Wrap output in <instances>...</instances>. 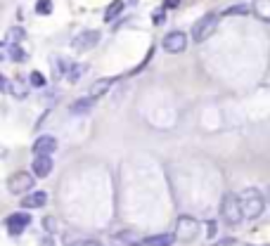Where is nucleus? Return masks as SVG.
<instances>
[{
  "label": "nucleus",
  "mask_w": 270,
  "mask_h": 246,
  "mask_svg": "<svg viewBox=\"0 0 270 246\" xmlns=\"http://www.w3.org/2000/svg\"><path fill=\"white\" fill-rule=\"evenodd\" d=\"M161 45H164V50H166V52L178 55V52H183V50L187 48V36L183 34V31H171V34L164 36Z\"/></svg>",
  "instance_id": "nucleus-7"
},
{
  "label": "nucleus",
  "mask_w": 270,
  "mask_h": 246,
  "mask_svg": "<svg viewBox=\"0 0 270 246\" xmlns=\"http://www.w3.org/2000/svg\"><path fill=\"white\" fill-rule=\"evenodd\" d=\"M34 154L36 157H50L52 151H57V140L52 135H41L38 140L34 142Z\"/></svg>",
  "instance_id": "nucleus-9"
},
{
  "label": "nucleus",
  "mask_w": 270,
  "mask_h": 246,
  "mask_svg": "<svg viewBox=\"0 0 270 246\" xmlns=\"http://www.w3.org/2000/svg\"><path fill=\"white\" fill-rule=\"evenodd\" d=\"M121 10H124V3L121 0H114L109 7H107V12H104V21H114L121 14Z\"/></svg>",
  "instance_id": "nucleus-19"
},
{
  "label": "nucleus",
  "mask_w": 270,
  "mask_h": 246,
  "mask_svg": "<svg viewBox=\"0 0 270 246\" xmlns=\"http://www.w3.org/2000/svg\"><path fill=\"white\" fill-rule=\"evenodd\" d=\"M154 24H164V10H157V12H154Z\"/></svg>",
  "instance_id": "nucleus-29"
},
{
  "label": "nucleus",
  "mask_w": 270,
  "mask_h": 246,
  "mask_svg": "<svg viewBox=\"0 0 270 246\" xmlns=\"http://www.w3.org/2000/svg\"><path fill=\"white\" fill-rule=\"evenodd\" d=\"M31 187H34V175L31 173H12L10 175V180H7V190L12 192V194H24V192H31Z\"/></svg>",
  "instance_id": "nucleus-5"
},
{
  "label": "nucleus",
  "mask_w": 270,
  "mask_h": 246,
  "mask_svg": "<svg viewBox=\"0 0 270 246\" xmlns=\"http://www.w3.org/2000/svg\"><path fill=\"white\" fill-rule=\"evenodd\" d=\"M100 43V31H81V34L71 41V48L76 52H85V50H93Z\"/></svg>",
  "instance_id": "nucleus-8"
},
{
  "label": "nucleus",
  "mask_w": 270,
  "mask_h": 246,
  "mask_svg": "<svg viewBox=\"0 0 270 246\" xmlns=\"http://www.w3.org/2000/svg\"><path fill=\"white\" fill-rule=\"evenodd\" d=\"M95 107V97H81V100H76V102H71L69 111L74 114V116H83V114H88L90 109Z\"/></svg>",
  "instance_id": "nucleus-12"
},
{
  "label": "nucleus",
  "mask_w": 270,
  "mask_h": 246,
  "mask_svg": "<svg viewBox=\"0 0 270 246\" xmlns=\"http://www.w3.org/2000/svg\"><path fill=\"white\" fill-rule=\"evenodd\" d=\"M31 171H34L36 178H48L52 173V159L50 157H36L34 164H31Z\"/></svg>",
  "instance_id": "nucleus-11"
},
{
  "label": "nucleus",
  "mask_w": 270,
  "mask_h": 246,
  "mask_svg": "<svg viewBox=\"0 0 270 246\" xmlns=\"http://www.w3.org/2000/svg\"><path fill=\"white\" fill-rule=\"evenodd\" d=\"M239 204H242V213H244V218H249V220H254V218H258L261 213H263V208H265V199H263V194L256 190V187H244L239 194Z\"/></svg>",
  "instance_id": "nucleus-1"
},
{
  "label": "nucleus",
  "mask_w": 270,
  "mask_h": 246,
  "mask_svg": "<svg viewBox=\"0 0 270 246\" xmlns=\"http://www.w3.org/2000/svg\"><path fill=\"white\" fill-rule=\"evenodd\" d=\"M67 246H104V244L97 239H71V237H67Z\"/></svg>",
  "instance_id": "nucleus-22"
},
{
  "label": "nucleus",
  "mask_w": 270,
  "mask_h": 246,
  "mask_svg": "<svg viewBox=\"0 0 270 246\" xmlns=\"http://www.w3.org/2000/svg\"><path fill=\"white\" fill-rule=\"evenodd\" d=\"M45 201H48L45 192H31V194H26L21 199V206L24 208H41V206H45Z\"/></svg>",
  "instance_id": "nucleus-13"
},
{
  "label": "nucleus",
  "mask_w": 270,
  "mask_h": 246,
  "mask_svg": "<svg viewBox=\"0 0 270 246\" xmlns=\"http://www.w3.org/2000/svg\"><path fill=\"white\" fill-rule=\"evenodd\" d=\"M3 52H5V57L10 62H24L26 59V52H24L19 45H10V43H5V45H3Z\"/></svg>",
  "instance_id": "nucleus-17"
},
{
  "label": "nucleus",
  "mask_w": 270,
  "mask_h": 246,
  "mask_svg": "<svg viewBox=\"0 0 270 246\" xmlns=\"http://www.w3.org/2000/svg\"><path fill=\"white\" fill-rule=\"evenodd\" d=\"M199 234V223L192 216H180L175 223V239L178 241H192Z\"/></svg>",
  "instance_id": "nucleus-4"
},
{
  "label": "nucleus",
  "mask_w": 270,
  "mask_h": 246,
  "mask_svg": "<svg viewBox=\"0 0 270 246\" xmlns=\"http://www.w3.org/2000/svg\"><path fill=\"white\" fill-rule=\"evenodd\" d=\"M24 38H26V31H24L21 26H12L5 36V43H10V45H19Z\"/></svg>",
  "instance_id": "nucleus-18"
},
{
  "label": "nucleus",
  "mask_w": 270,
  "mask_h": 246,
  "mask_svg": "<svg viewBox=\"0 0 270 246\" xmlns=\"http://www.w3.org/2000/svg\"><path fill=\"white\" fill-rule=\"evenodd\" d=\"M254 14L261 21L270 24V0H254Z\"/></svg>",
  "instance_id": "nucleus-14"
},
{
  "label": "nucleus",
  "mask_w": 270,
  "mask_h": 246,
  "mask_svg": "<svg viewBox=\"0 0 270 246\" xmlns=\"http://www.w3.org/2000/svg\"><path fill=\"white\" fill-rule=\"evenodd\" d=\"M111 83H114V78H100V81H95L93 85H90V97H102L107 90L111 88Z\"/></svg>",
  "instance_id": "nucleus-15"
},
{
  "label": "nucleus",
  "mask_w": 270,
  "mask_h": 246,
  "mask_svg": "<svg viewBox=\"0 0 270 246\" xmlns=\"http://www.w3.org/2000/svg\"><path fill=\"white\" fill-rule=\"evenodd\" d=\"M41 246H57V244H55L52 239H43V241H41Z\"/></svg>",
  "instance_id": "nucleus-31"
},
{
  "label": "nucleus",
  "mask_w": 270,
  "mask_h": 246,
  "mask_svg": "<svg viewBox=\"0 0 270 246\" xmlns=\"http://www.w3.org/2000/svg\"><path fill=\"white\" fill-rule=\"evenodd\" d=\"M43 227H45L48 232H55V230H57V225H55V218H45V220H43Z\"/></svg>",
  "instance_id": "nucleus-27"
},
{
  "label": "nucleus",
  "mask_w": 270,
  "mask_h": 246,
  "mask_svg": "<svg viewBox=\"0 0 270 246\" xmlns=\"http://www.w3.org/2000/svg\"><path fill=\"white\" fill-rule=\"evenodd\" d=\"M36 12L38 14H50L52 12V3H50V0H38V3H36Z\"/></svg>",
  "instance_id": "nucleus-26"
},
{
  "label": "nucleus",
  "mask_w": 270,
  "mask_h": 246,
  "mask_svg": "<svg viewBox=\"0 0 270 246\" xmlns=\"http://www.w3.org/2000/svg\"><path fill=\"white\" fill-rule=\"evenodd\" d=\"M83 71H85V67H83V64H71L69 74H67V78H69V83H76L78 78L83 76Z\"/></svg>",
  "instance_id": "nucleus-20"
},
{
  "label": "nucleus",
  "mask_w": 270,
  "mask_h": 246,
  "mask_svg": "<svg viewBox=\"0 0 270 246\" xmlns=\"http://www.w3.org/2000/svg\"><path fill=\"white\" fill-rule=\"evenodd\" d=\"M216 28H218V14H216V12L204 14V17H199V19L194 21V26H192V41L194 43L208 41V36H214Z\"/></svg>",
  "instance_id": "nucleus-3"
},
{
  "label": "nucleus",
  "mask_w": 270,
  "mask_h": 246,
  "mask_svg": "<svg viewBox=\"0 0 270 246\" xmlns=\"http://www.w3.org/2000/svg\"><path fill=\"white\" fill-rule=\"evenodd\" d=\"M206 237H208V239H214V237H216V223H214V220H208V225H206Z\"/></svg>",
  "instance_id": "nucleus-28"
},
{
  "label": "nucleus",
  "mask_w": 270,
  "mask_h": 246,
  "mask_svg": "<svg viewBox=\"0 0 270 246\" xmlns=\"http://www.w3.org/2000/svg\"><path fill=\"white\" fill-rule=\"evenodd\" d=\"M221 218H223V223H228V225H239L244 220L242 204H239V197H237V194H232V192H225V194H223Z\"/></svg>",
  "instance_id": "nucleus-2"
},
{
  "label": "nucleus",
  "mask_w": 270,
  "mask_h": 246,
  "mask_svg": "<svg viewBox=\"0 0 270 246\" xmlns=\"http://www.w3.org/2000/svg\"><path fill=\"white\" fill-rule=\"evenodd\" d=\"M225 17H235V14H249V7H247V3H242V5H232L225 10Z\"/></svg>",
  "instance_id": "nucleus-23"
},
{
  "label": "nucleus",
  "mask_w": 270,
  "mask_h": 246,
  "mask_svg": "<svg viewBox=\"0 0 270 246\" xmlns=\"http://www.w3.org/2000/svg\"><path fill=\"white\" fill-rule=\"evenodd\" d=\"M28 81H31V85H34V88H43V85H45V76H43L41 71H31Z\"/></svg>",
  "instance_id": "nucleus-25"
},
{
  "label": "nucleus",
  "mask_w": 270,
  "mask_h": 246,
  "mask_svg": "<svg viewBox=\"0 0 270 246\" xmlns=\"http://www.w3.org/2000/svg\"><path fill=\"white\" fill-rule=\"evenodd\" d=\"M268 197H270V192H268Z\"/></svg>",
  "instance_id": "nucleus-32"
},
{
  "label": "nucleus",
  "mask_w": 270,
  "mask_h": 246,
  "mask_svg": "<svg viewBox=\"0 0 270 246\" xmlns=\"http://www.w3.org/2000/svg\"><path fill=\"white\" fill-rule=\"evenodd\" d=\"M175 234H152L145 239V246H173Z\"/></svg>",
  "instance_id": "nucleus-16"
},
{
  "label": "nucleus",
  "mask_w": 270,
  "mask_h": 246,
  "mask_svg": "<svg viewBox=\"0 0 270 246\" xmlns=\"http://www.w3.org/2000/svg\"><path fill=\"white\" fill-rule=\"evenodd\" d=\"M28 223H31V216L24 211H17L5 218V227H7V232H10V237H19L28 227Z\"/></svg>",
  "instance_id": "nucleus-6"
},
{
  "label": "nucleus",
  "mask_w": 270,
  "mask_h": 246,
  "mask_svg": "<svg viewBox=\"0 0 270 246\" xmlns=\"http://www.w3.org/2000/svg\"><path fill=\"white\" fill-rule=\"evenodd\" d=\"M10 93H12L17 100H24V97H26V85L17 81V83H12V85H10Z\"/></svg>",
  "instance_id": "nucleus-24"
},
{
  "label": "nucleus",
  "mask_w": 270,
  "mask_h": 246,
  "mask_svg": "<svg viewBox=\"0 0 270 246\" xmlns=\"http://www.w3.org/2000/svg\"><path fill=\"white\" fill-rule=\"evenodd\" d=\"M178 3H180V0H166L164 7H166V10H173V7H178Z\"/></svg>",
  "instance_id": "nucleus-30"
},
{
  "label": "nucleus",
  "mask_w": 270,
  "mask_h": 246,
  "mask_svg": "<svg viewBox=\"0 0 270 246\" xmlns=\"http://www.w3.org/2000/svg\"><path fill=\"white\" fill-rule=\"evenodd\" d=\"M114 244L116 246H145V239H140L135 230H126V232L114 234Z\"/></svg>",
  "instance_id": "nucleus-10"
},
{
  "label": "nucleus",
  "mask_w": 270,
  "mask_h": 246,
  "mask_svg": "<svg viewBox=\"0 0 270 246\" xmlns=\"http://www.w3.org/2000/svg\"><path fill=\"white\" fill-rule=\"evenodd\" d=\"M69 64L64 59H55L52 62V71H55V78H59V76H64V74H69Z\"/></svg>",
  "instance_id": "nucleus-21"
}]
</instances>
